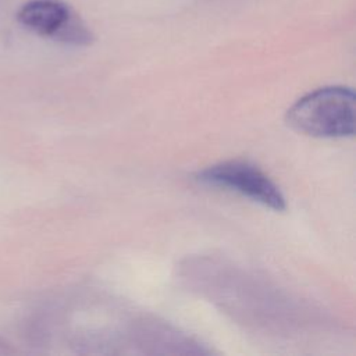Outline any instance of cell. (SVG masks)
I'll return each mask as SVG.
<instances>
[{
    "mask_svg": "<svg viewBox=\"0 0 356 356\" xmlns=\"http://www.w3.org/2000/svg\"><path fill=\"white\" fill-rule=\"evenodd\" d=\"M286 124L316 138H346L355 134V92L325 86L300 97L285 115Z\"/></svg>",
    "mask_w": 356,
    "mask_h": 356,
    "instance_id": "1",
    "label": "cell"
},
{
    "mask_svg": "<svg viewBox=\"0 0 356 356\" xmlns=\"http://www.w3.org/2000/svg\"><path fill=\"white\" fill-rule=\"evenodd\" d=\"M196 181L207 186L239 193L277 211L286 207L280 188L249 161L228 160L210 165L196 174Z\"/></svg>",
    "mask_w": 356,
    "mask_h": 356,
    "instance_id": "2",
    "label": "cell"
},
{
    "mask_svg": "<svg viewBox=\"0 0 356 356\" xmlns=\"http://www.w3.org/2000/svg\"><path fill=\"white\" fill-rule=\"evenodd\" d=\"M17 18L28 29L63 43L85 46L93 40L79 15L60 0H31L19 8Z\"/></svg>",
    "mask_w": 356,
    "mask_h": 356,
    "instance_id": "3",
    "label": "cell"
}]
</instances>
